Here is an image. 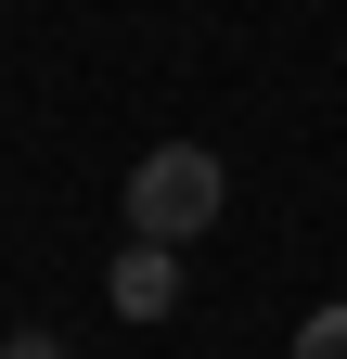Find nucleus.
<instances>
[{
	"instance_id": "7ed1b4c3",
	"label": "nucleus",
	"mask_w": 347,
	"mask_h": 359,
	"mask_svg": "<svg viewBox=\"0 0 347 359\" xmlns=\"http://www.w3.org/2000/svg\"><path fill=\"white\" fill-rule=\"evenodd\" d=\"M296 359H347V295H334V308H309V321H296Z\"/></svg>"
},
{
	"instance_id": "20e7f679",
	"label": "nucleus",
	"mask_w": 347,
	"mask_h": 359,
	"mask_svg": "<svg viewBox=\"0 0 347 359\" xmlns=\"http://www.w3.org/2000/svg\"><path fill=\"white\" fill-rule=\"evenodd\" d=\"M0 359H65V346H52V334H13V346H0Z\"/></svg>"
},
{
	"instance_id": "f03ea898",
	"label": "nucleus",
	"mask_w": 347,
	"mask_h": 359,
	"mask_svg": "<svg viewBox=\"0 0 347 359\" xmlns=\"http://www.w3.org/2000/svg\"><path fill=\"white\" fill-rule=\"evenodd\" d=\"M103 295H116V321H167V308H181V244L129 231V257L103 269Z\"/></svg>"
},
{
	"instance_id": "f257e3e1",
	"label": "nucleus",
	"mask_w": 347,
	"mask_h": 359,
	"mask_svg": "<svg viewBox=\"0 0 347 359\" xmlns=\"http://www.w3.org/2000/svg\"><path fill=\"white\" fill-rule=\"evenodd\" d=\"M219 205H232V167L206 142H155L142 167H129V231H155V244H206Z\"/></svg>"
}]
</instances>
